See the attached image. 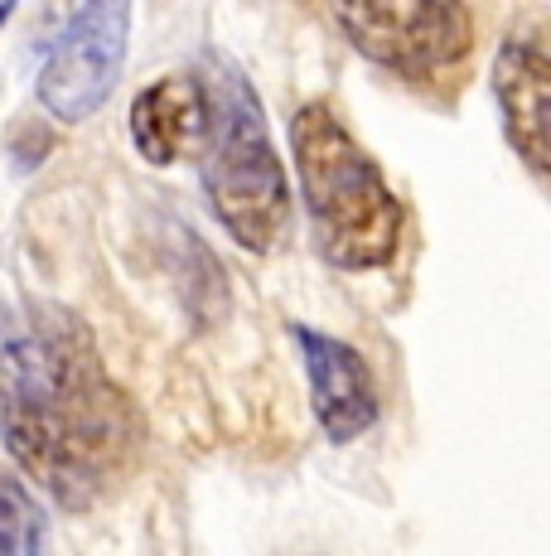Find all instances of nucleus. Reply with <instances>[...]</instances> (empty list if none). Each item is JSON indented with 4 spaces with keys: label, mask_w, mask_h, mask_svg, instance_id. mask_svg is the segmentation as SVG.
<instances>
[{
    "label": "nucleus",
    "mask_w": 551,
    "mask_h": 556,
    "mask_svg": "<svg viewBox=\"0 0 551 556\" xmlns=\"http://www.w3.org/2000/svg\"><path fill=\"white\" fill-rule=\"evenodd\" d=\"M0 441L73 508L131 465L141 416L63 309L20 319L0 339Z\"/></svg>",
    "instance_id": "f257e3e1"
},
{
    "label": "nucleus",
    "mask_w": 551,
    "mask_h": 556,
    "mask_svg": "<svg viewBox=\"0 0 551 556\" xmlns=\"http://www.w3.org/2000/svg\"><path fill=\"white\" fill-rule=\"evenodd\" d=\"M291 155L315 223V248L334 271H377L401 248V213L383 165L344 126L330 102H305L291 116Z\"/></svg>",
    "instance_id": "f03ea898"
},
{
    "label": "nucleus",
    "mask_w": 551,
    "mask_h": 556,
    "mask_svg": "<svg viewBox=\"0 0 551 556\" xmlns=\"http://www.w3.org/2000/svg\"><path fill=\"white\" fill-rule=\"evenodd\" d=\"M208 88V136H204V194L214 218L238 248L267 256L285 248L295 218L291 179L276 155L267 112L252 92L247 73L228 59H214L204 73Z\"/></svg>",
    "instance_id": "7ed1b4c3"
},
{
    "label": "nucleus",
    "mask_w": 551,
    "mask_h": 556,
    "mask_svg": "<svg viewBox=\"0 0 551 556\" xmlns=\"http://www.w3.org/2000/svg\"><path fill=\"white\" fill-rule=\"evenodd\" d=\"M330 20L363 59L407 83H431L460 68L474 49V15L454 0H397V5H330Z\"/></svg>",
    "instance_id": "20e7f679"
},
{
    "label": "nucleus",
    "mask_w": 551,
    "mask_h": 556,
    "mask_svg": "<svg viewBox=\"0 0 551 556\" xmlns=\"http://www.w3.org/2000/svg\"><path fill=\"white\" fill-rule=\"evenodd\" d=\"M131 53V5H82L68 15L59 39L49 45L35 78V98L54 122L82 126L98 116L121 83Z\"/></svg>",
    "instance_id": "39448f33"
},
{
    "label": "nucleus",
    "mask_w": 551,
    "mask_h": 556,
    "mask_svg": "<svg viewBox=\"0 0 551 556\" xmlns=\"http://www.w3.org/2000/svg\"><path fill=\"white\" fill-rule=\"evenodd\" d=\"M291 334L305 363V382H310V406L320 431L334 445H348L373 431L377 416H383V402H377V382L368 358L354 344H344V339L324 334L315 325H295Z\"/></svg>",
    "instance_id": "423d86ee"
},
{
    "label": "nucleus",
    "mask_w": 551,
    "mask_h": 556,
    "mask_svg": "<svg viewBox=\"0 0 551 556\" xmlns=\"http://www.w3.org/2000/svg\"><path fill=\"white\" fill-rule=\"evenodd\" d=\"M494 102L503 112V131L523 165L547 179V112H551V59L537 39L508 35L494 53Z\"/></svg>",
    "instance_id": "0eeeda50"
},
{
    "label": "nucleus",
    "mask_w": 551,
    "mask_h": 556,
    "mask_svg": "<svg viewBox=\"0 0 551 556\" xmlns=\"http://www.w3.org/2000/svg\"><path fill=\"white\" fill-rule=\"evenodd\" d=\"M208 136V88L204 73H169L136 92L131 102V146L145 165H175L204 151Z\"/></svg>",
    "instance_id": "6e6552de"
},
{
    "label": "nucleus",
    "mask_w": 551,
    "mask_h": 556,
    "mask_svg": "<svg viewBox=\"0 0 551 556\" xmlns=\"http://www.w3.org/2000/svg\"><path fill=\"white\" fill-rule=\"evenodd\" d=\"M49 518L15 469H0V556H44Z\"/></svg>",
    "instance_id": "1a4fd4ad"
},
{
    "label": "nucleus",
    "mask_w": 551,
    "mask_h": 556,
    "mask_svg": "<svg viewBox=\"0 0 551 556\" xmlns=\"http://www.w3.org/2000/svg\"><path fill=\"white\" fill-rule=\"evenodd\" d=\"M10 15H15V5H0V25H5V20H10Z\"/></svg>",
    "instance_id": "9d476101"
}]
</instances>
